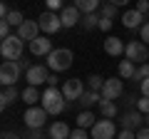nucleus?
I'll return each instance as SVG.
<instances>
[{
  "label": "nucleus",
  "mask_w": 149,
  "mask_h": 139,
  "mask_svg": "<svg viewBox=\"0 0 149 139\" xmlns=\"http://www.w3.org/2000/svg\"><path fill=\"white\" fill-rule=\"evenodd\" d=\"M10 22H8V20H3V22H0V38H3V40H5V38H10Z\"/></svg>",
  "instance_id": "obj_35"
},
{
  "label": "nucleus",
  "mask_w": 149,
  "mask_h": 139,
  "mask_svg": "<svg viewBox=\"0 0 149 139\" xmlns=\"http://www.w3.org/2000/svg\"><path fill=\"white\" fill-rule=\"evenodd\" d=\"M22 50H25V40H20L17 35H10V38H5L0 42V55L5 60H20Z\"/></svg>",
  "instance_id": "obj_3"
},
{
  "label": "nucleus",
  "mask_w": 149,
  "mask_h": 139,
  "mask_svg": "<svg viewBox=\"0 0 149 139\" xmlns=\"http://www.w3.org/2000/svg\"><path fill=\"white\" fill-rule=\"evenodd\" d=\"M70 139H87V132H85V129H80V127H77V129H74L72 134H70Z\"/></svg>",
  "instance_id": "obj_38"
},
{
  "label": "nucleus",
  "mask_w": 149,
  "mask_h": 139,
  "mask_svg": "<svg viewBox=\"0 0 149 139\" xmlns=\"http://www.w3.org/2000/svg\"><path fill=\"white\" fill-rule=\"evenodd\" d=\"M144 114L139 112V109H129V112H124L122 117H119V124H122V129H132V132H139L142 129V124H144Z\"/></svg>",
  "instance_id": "obj_12"
},
{
  "label": "nucleus",
  "mask_w": 149,
  "mask_h": 139,
  "mask_svg": "<svg viewBox=\"0 0 149 139\" xmlns=\"http://www.w3.org/2000/svg\"><path fill=\"white\" fill-rule=\"evenodd\" d=\"M70 102L65 99L62 90H57V87H47V90L42 92V102H40V107H45V112L47 114H60L67 109Z\"/></svg>",
  "instance_id": "obj_1"
},
{
  "label": "nucleus",
  "mask_w": 149,
  "mask_h": 139,
  "mask_svg": "<svg viewBox=\"0 0 149 139\" xmlns=\"http://www.w3.org/2000/svg\"><path fill=\"white\" fill-rule=\"evenodd\" d=\"M80 25L85 27V30H95V27H100V15H97V13H87Z\"/></svg>",
  "instance_id": "obj_26"
},
{
  "label": "nucleus",
  "mask_w": 149,
  "mask_h": 139,
  "mask_svg": "<svg viewBox=\"0 0 149 139\" xmlns=\"http://www.w3.org/2000/svg\"><path fill=\"white\" fill-rule=\"evenodd\" d=\"M139 87H142V97H149V77H147V80H144Z\"/></svg>",
  "instance_id": "obj_41"
},
{
  "label": "nucleus",
  "mask_w": 149,
  "mask_h": 139,
  "mask_svg": "<svg viewBox=\"0 0 149 139\" xmlns=\"http://www.w3.org/2000/svg\"><path fill=\"white\" fill-rule=\"evenodd\" d=\"M40 32H42V30H40L37 20H25L20 27H17V32H15V35H17L20 40H25V42H32L35 38H40Z\"/></svg>",
  "instance_id": "obj_14"
},
{
  "label": "nucleus",
  "mask_w": 149,
  "mask_h": 139,
  "mask_svg": "<svg viewBox=\"0 0 149 139\" xmlns=\"http://www.w3.org/2000/svg\"><path fill=\"white\" fill-rule=\"evenodd\" d=\"M5 20H8V22H10V25L17 30V27H20L22 22H25V17H22V13H20V10H10V15H8Z\"/></svg>",
  "instance_id": "obj_29"
},
{
  "label": "nucleus",
  "mask_w": 149,
  "mask_h": 139,
  "mask_svg": "<svg viewBox=\"0 0 149 139\" xmlns=\"http://www.w3.org/2000/svg\"><path fill=\"white\" fill-rule=\"evenodd\" d=\"M47 70H50V67H45V65H32V67L25 72V80H27V85H30V87L47 85V80H50V72H47Z\"/></svg>",
  "instance_id": "obj_9"
},
{
  "label": "nucleus",
  "mask_w": 149,
  "mask_h": 139,
  "mask_svg": "<svg viewBox=\"0 0 149 139\" xmlns=\"http://www.w3.org/2000/svg\"><path fill=\"white\" fill-rule=\"evenodd\" d=\"M117 10H119L117 5H112V3H104V5H102V13H100V15H104V17H114V15H117Z\"/></svg>",
  "instance_id": "obj_30"
},
{
  "label": "nucleus",
  "mask_w": 149,
  "mask_h": 139,
  "mask_svg": "<svg viewBox=\"0 0 149 139\" xmlns=\"http://www.w3.org/2000/svg\"><path fill=\"white\" fill-rule=\"evenodd\" d=\"M3 139H20L15 132H3Z\"/></svg>",
  "instance_id": "obj_45"
},
{
  "label": "nucleus",
  "mask_w": 149,
  "mask_h": 139,
  "mask_svg": "<svg viewBox=\"0 0 149 139\" xmlns=\"http://www.w3.org/2000/svg\"><path fill=\"white\" fill-rule=\"evenodd\" d=\"M139 38H142V42H144V45H149V20L142 25V30H139Z\"/></svg>",
  "instance_id": "obj_36"
},
{
  "label": "nucleus",
  "mask_w": 149,
  "mask_h": 139,
  "mask_svg": "<svg viewBox=\"0 0 149 139\" xmlns=\"http://www.w3.org/2000/svg\"><path fill=\"white\" fill-rule=\"evenodd\" d=\"M74 122H77V127H80V129H92V127H95V114H92L90 109H82V112L77 114Z\"/></svg>",
  "instance_id": "obj_23"
},
{
  "label": "nucleus",
  "mask_w": 149,
  "mask_h": 139,
  "mask_svg": "<svg viewBox=\"0 0 149 139\" xmlns=\"http://www.w3.org/2000/svg\"><path fill=\"white\" fill-rule=\"evenodd\" d=\"M137 139H149V127H142L137 132Z\"/></svg>",
  "instance_id": "obj_40"
},
{
  "label": "nucleus",
  "mask_w": 149,
  "mask_h": 139,
  "mask_svg": "<svg viewBox=\"0 0 149 139\" xmlns=\"http://www.w3.org/2000/svg\"><path fill=\"white\" fill-rule=\"evenodd\" d=\"M47 87H57V77H55V75H50V80H47Z\"/></svg>",
  "instance_id": "obj_46"
},
{
  "label": "nucleus",
  "mask_w": 149,
  "mask_h": 139,
  "mask_svg": "<svg viewBox=\"0 0 149 139\" xmlns=\"http://www.w3.org/2000/svg\"><path fill=\"white\" fill-rule=\"evenodd\" d=\"M102 5V0H74V8L80 13H97V8Z\"/></svg>",
  "instance_id": "obj_24"
},
{
  "label": "nucleus",
  "mask_w": 149,
  "mask_h": 139,
  "mask_svg": "<svg viewBox=\"0 0 149 139\" xmlns=\"http://www.w3.org/2000/svg\"><path fill=\"white\" fill-rule=\"evenodd\" d=\"M102 87H104V77H100V75H90V77H87V90L100 92V95H102Z\"/></svg>",
  "instance_id": "obj_27"
},
{
  "label": "nucleus",
  "mask_w": 149,
  "mask_h": 139,
  "mask_svg": "<svg viewBox=\"0 0 149 139\" xmlns=\"http://www.w3.org/2000/svg\"><path fill=\"white\" fill-rule=\"evenodd\" d=\"M124 50H127V45H124L117 35H107V38H104V52L107 55L119 57V55H124Z\"/></svg>",
  "instance_id": "obj_17"
},
{
  "label": "nucleus",
  "mask_w": 149,
  "mask_h": 139,
  "mask_svg": "<svg viewBox=\"0 0 149 139\" xmlns=\"http://www.w3.org/2000/svg\"><path fill=\"white\" fill-rule=\"evenodd\" d=\"M107 3H112V5H117V8H122V5H127L129 0H107Z\"/></svg>",
  "instance_id": "obj_44"
},
{
  "label": "nucleus",
  "mask_w": 149,
  "mask_h": 139,
  "mask_svg": "<svg viewBox=\"0 0 149 139\" xmlns=\"http://www.w3.org/2000/svg\"><path fill=\"white\" fill-rule=\"evenodd\" d=\"M47 134H50V139H70V127L65 122H55V124H50V129H47Z\"/></svg>",
  "instance_id": "obj_21"
},
{
  "label": "nucleus",
  "mask_w": 149,
  "mask_h": 139,
  "mask_svg": "<svg viewBox=\"0 0 149 139\" xmlns=\"http://www.w3.org/2000/svg\"><path fill=\"white\" fill-rule=\"evenodd\" d=\"M60 20H62V27H74L82 22V15L74 5H65V10L60 13Z\"/></svg>",
  "instance_id": "obj_16"
},
{
  "label": "nucleus",
  "mask_w": 149,
  "mask_h": 139,
  "mask_svg": "<svg viewBox=\"0 0 149 139\" xmlns=\"http://www.w3.org/2000/svg\"><path fill=\"white\" fill-rule=\"evenodd\" d=\"M147 77H149V62H144V65H139V67H137V72H134V77H132V80L142 85V82L147 80Z\"/></svg>",
  "instance_id": "obj_28"
},
{
  "label": "nucleus",
  "mask_w": 149,
  "mask_h": 139,
  "mask_svg": "<svg viewBox=\"0 0 149 139\" xmlns=\"http://www.w3.org/2000/svg\"><path fill=\"white\" fill-rule=\"evenodd\" d=\"M90 134L92 139H114V122L112 119H97Z\"/></svg>",
  "instance_id": "obj_11"
},
{
  "label": "nucleus",
  "mask_w": 149,
  "mask_h": 139,
  "mask_svg": "<svg viewBox=\"0 0 149 139\" xmlns=\"http://www.w3.org/2000/svg\"><path fill=\"white\" fill-rule=\"evenodd\" d=\"M17 99H22V92L17 90V85L3 87V95H0V107H3V109H8L13 102H17Z\"/></svg>",
  "instance_id": "obj_18"
},
{
  "label": "nucleus",
  "mask_w": 149,
  "mask_h": 139,
  "mask_svg": "<svg viewBox=\"0 0 149 139\" xmlns=\"http://www.w3.org/2000/svg\"><path fill=\"white\" fill-rule=\"evenodd\" d=\"M25 124H27V129H42L45 127V122H47V112H45V107H27V112H25Z\"/></svg>",
  "instance_id": "obj_7"
},
{
  "label": "nucleus",
  "mask_w": 149,
  "mask_h": 139,
  "mask_svg": "<svg viewBox=\"0 0 149 139\" xmlns=\"http://www.w3.org/2000/svg\"><path fill=\"white\" fill-rule=\"evenodd\" d=\"M134 72H137V67H134L132 60H122V62H119V77H122V80H132Z\"/></svg>",
  "instance_id": "obj_25"
},
{
  "label": "nucleus",
  "mask_w": 149,
  "mask_h": 139,
  "mask_svg": "<svg viewBox=\"0 0 149 139\" xmlns=\"http://www.w3.org/2000/svg\"><path fill=\"white\" fill-rule=\"evenodd\" d=\"M45 5H47V10H52V13H62L65 10V5H62V0H45Z\"/></svg>",
  "instance_id": "obj_31"
},
{
  "label": "nucleus",
  "mask_w": 149,
  "mask_h": 139,
  "mask_svg": "<svg viewBox=\"0 0 149 139\" xmlns=\"http://www.w3.org/2000/svg\"><path fill=\"white\" fill-rule=\"evenodd\" d=\"M97 107H100V114L104 119H114L119 114V107H117V102H112V99H102L100 104H97Z\"/></svg>",
  "instance_id": "obj_22"
},
{
  "label": "nucleus",
  "mask_w": 149,
  "mask_h": 139,
  "mask_svg": "<svg viewBox=\"0 0 149 139\" xmlns=\"http://www.w3.org/2000/svg\"><path fill=\"white\" fill-rule=\"evenodd\" d=\"M147 127H149V114H147Z\"/></svg>",
  "instance_id": "obj_47"
},
{
  "label": "nucleus",
  "mask_w": 149,
  "mask_h": 139,
  "mask_svg": "<svg viewBox=\"0 0 149 139\" xmlns=\"http://www.w3.org/2000/svg\"><path fill=\"white\" fill-rule=\"evenodd\" d=\"M137 10L149 20V0H137Z\"/></svg>",
  "instance_id": "obj_33"
},
{
  "label": "nucleus",
  "mask_w": 149,
  "mask_h": 139,
  "mask_svg": "<svg viewBox=\"0 0 149 139\" xmlns=\"http://www.w3.org/2000/svg\"><path fill=\"white\" fill-rule=\"evenodd\" d=\"M124 57H127V60H132L134 65H144V62L149 60V47L142 42V40H132V42H127Z\"/></svg>",
  "instance_id": "obj_5"
},
{
  "label": "nucleus",
  "mask_w": 149,
  "mask_h": 139,
  "mask_svg": "<svg viewBox=\"0 0 149 139\" xmlns=\"http://www.w3.org/2000/svg\"><path fill=\"white\" fill-rule=\"evenodd\" d=\"M0 15H3V20L10 15V8H8V3H0Z\"/></svg>",
  "instance_id": "obj_39"
},
{
  "label": "nucleus",
  "mask_w": 149,
  "mask_h": 139,
  "mask_svg": "<svg viewBox=\"0 0 149 139\" xmlns=\"http://www.w3.org/2000/svg\"><path fill=\"white\" fill-rule=\"evenodd\" d=\"M137 109L142 114H149V97H139V102H137Z\"/></svg>",
  "instance_id": "obj_32"
},
{
  "label": "nucleus",
  "mask_w": 149,
  "mask_h": 139,
  "mask_svg": "<svg viewBox=\"0 0 149 139\" xmlns=\"http://www.w3.org/2000/svg\"><path fill=\"white\" fill-rule=\"evenodd\" d=\"M74 62V55L72 50L67 47H55L52 52L47 55V67L52 70V72H65V70H70Z\"/></svg>",
  "instance_id": "obj_2"
},
{
  "label": "nucleus",
  "mask_w": 149,
  "mask_h": 139,
  "mask_svg": "<svg viewBox=\"0 0 149 139\" xmlns=\"http://www.w3.org/2000/svg\"><path fill=\"white\" fill-rule=\"evenodd\" d=\"M100 30H102V32H109V30H112V17L100 15Z\"/></svg>",
  "instance_id": "obj_34"
},
{
  "label": "nucleus",
  "mask_w": 149,
  "mask_h": 139,
  "mask_svg": "<svg viewBox=\"0 0 149 139\" xmlns=\"http://www.w3.org/2000/svg\"><path fill=\"white\" fill-rule=\"evenodd\" d=\"M27 47H30V52L35 55V57H47V55L52 52V40H50L47 35H40V38H35L32 42H27Z\"/></svg>",
  "instance_id": "obj_13"
},
{
  "label": "nucleus",
  "mask_w": 149,
  "mask_h": 139,
  "mask_svg": "<svg viewBox=\"0 0 149 139\" xmlns=\"http://www.w3.org/2000/svg\"><path fill=\"white\" fill-rule=\"evenodd\" d=\"M134 102H139V99H137L134 95H127V97H124V104H127V107H132Z\"/></svg>",
  "instance_id": "obj_42"
},
{
  "label": "nucleus",
  "mask_w": 149,
  "mask_h": 139,
  "mask_svg": "<svg viewBox=\"0 0 149 139\" xmlns=\"http://www.w3.org/2000/svg\"><path fill=\"white\" fill-rule=\"evenodd\" d=\"M17 65H20V70H25V72H27V70H30V67H32V65H30V62H27V60H22V57H20V60H17Z\"/></svg>",
  "instance_id": "obj_43"
},
{
  "label": "nucleus",
  "mask_w": 149,
  "mask_h": 139,
  "mask_svg": "<svg viewBox=\"0 0 149 139\" xmlns=\"http://www.w3.org/2000/svg\"><path fill=\"white\" fill-rule=\"evenodd\" d=\"M62 95H65V99L67 102H77L82 95H85V82L82 80H65V85H62Z\"/></svg>",
  "instance_id": "obj_10"
},
{
  "label": "nucleus",
  "mask_w": 149,
  "mask_h": 139,
  "mask_svg": "<svg viewBox=\"0 0 149 139\" xmlns=\"http://www.w3.org/2000/svg\"><path fill=\"white\" fill-rule=\"evenodd\" d=\"M117 139H137V132H132V129H122V132L117 134Z\"/></svg>",
  "instance_id": "obj_37"
},
{
  "label": "nucleus",
  "mask_w": 149,
  "mask_h": 139,
  "mask_svg": "<svg viewBox=\"0 0 149 139\" xmlns=\"http://www.w3.org/2000/svg\"><path fill=\"white\" fill-rule=\"evenodd\" d=\"M124 95V80L122 77H109L104 80V87H102V99H119Z\"/></svg>",
  "instance_id": "obj_8"
},
{
  "label": "nucleus",
  "mask_w": 149,
  "mask_h": 139,
  "mask_svg": "<svg viewBox=\"0 0 149 139\" xmlns=\"http://www.w3.org/2000/svg\"><path fill=\"white\" fill-rule=\"evenodd\" d=\"M22 102H25L27 107H35L37 102H42V92L37 90V87H30V85H27L25 90H22Z\"/></svg>",
  "instance_id": "obj_20"
},
{
  "label": "nucleus",
  "mask_w": 149,
  "mask_h": 139,
  "mask_svg": "<svg viewBox=\"0 0 149 139\" xmlns=\"http://www.w3.org/2000/svg\"><path fill=\"white\" fill-rule=\"evenodd\" d=\"M100 102H102V95H100V92L85 90V95H82L80 99H77V104H80L82 109H92V107H95V104H100Z\"/></svg>",
  "instance_id": "obj_19"
},
{
  "label": "nucleus",
  "mask_w": 149,
  "mask_h": 139,
  "mask_svg": "<svg viewBox=\"0 0 149 139\" xmlns=\"http://www.w3.org/2000/svg\"><path fill=\"white\" fill-rule=\"evenodd\" d=\"M37 25L45 35H55V32L62 30V20H60V13H52V10H45L42 15L37 17Z\"/></svg>",
  "instance_id": "obj_6"
},
{
  "label": "nucleus",
  "mask_w": 149,
  "mask_h": 139,
  "mask_svg": "<svg viewBox=\"0 0 149 139\" xmlns=\"http://www.w3.org/2000/svg\"><path fill=\"white\" fill-rule=\"evenodd\" d=\"M20 65H17V60H5V62L0 65V82H3V87H13L17 85V80H20Z\"/></svg>",
  "instance_id": "obj_4"
},
{
  "label": "nucleus",
  "mask_w": 149,
  "mask_h": 139,
  "mask_svg": "<svg viewBox=\"0 0 149 139\" xmlns=\"http://www.w3.org/2000/svg\"><path fill=\"white\" fill-rule=\"evenodd\" d=\"M144 22H147V17H144L137 8H134V10H127V13L122 15V25L127 27V30H142Z\"/></svg>",
  "instance_id": "obj_15"
}]
</instances>
